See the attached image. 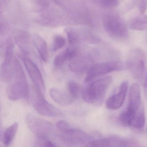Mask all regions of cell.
I'll use <instances>...</instances> for the list:
<instances>
[{
    "label": "cell",
    "instance_id": "22",
    "mask_svg": "<svg viewBox=\"0 0 147 147\" xmlns=\"http://www.w3.org/2000/svg\"><path fill=\"white\" fill-rule=\"evenodd\" d=\"M65 42L66 41L63 36L61 35H56L53 39V51H56L63 48L65 45Z\"/></svg>",
    "mask_w": 147,
    "mask_h": 147
},
{
    "label": "cell",
    "instance_id": "13",
    "mask_svg": "<svg viewBox=\"0 0 147 147\" xmlns=\"http://www.w3.org/2000/svg\"><path fill=\"white\" fill-rule=\"evenodd\" d=\"M128 88V82L125 81L121 85L117 93L108 98L106 102L107 108L111 110L119 109L122 106Z\"/></svg>",
    "mask_w": 147,
    "mask_h": 147
},
{
    "label": "cell",
    "instance_id": "20",
    "mask_svg": "<svg viewBox=\"0 0 147 147\" xmlns=\"http://www.w3.org/2000/svg\"><path fill=\"white\" fill-rule=\"evenodd\" d=\"M147 26V16L134 19L130 25L131 28L136 30H144Z\"/></svg>",
    "mask_w": 147,
    "mask_h": 147
},
{
    "label": "cell",
    "instance_id": "14",
    "mask_svg": "<svg viewBox=\"0 0 147 147\" xmlns=\"http://www.w3.org/2000/svg\"><path fill=\"white\" fill-rule=\"evenodd\" d=\"M49 93L53 99L59 105L68 106L73 102V98L70 94L57 88H52Z\"/></svg>",
    "mask_w": 147,
    "mask_h": 147
},
{
    "label": "cell",
    "instance_id": "7",
    "mask_svg": "<svg viewBox=\"0 0 147 147\" xmlns=\"http://www.w3.org/2000/svg\"><path fill=\"white\" fill-rule=\"evenodd\" d=\"M60 137L63 142L73 146L85 144V146L92 140V138L83 130L74 127L65 132H61Z\"/></svg>",
    "mask_w": 147,
    "mask_h": 147
},
{
    "label": "cell",
    "instance_id": "5",
    "mask_svg": "<svg viewBox=\"0 0 147 147\" xmlns=\"http://www.w3.org/2000/svg\"><path fill=\"white\" fill-rule=\"evenodd\" d=\"M122 68V64L118 61H108L93 64L87 71L85 82L90 83L97 78Z\"/></svg>",
    "mask_w": 147,
    "mask_h": 147
},
{
    "label": "cell",
    "instance_id": "6",
    "mask_svg": "<svg viewBox=\"0 0 147 147\" xmlns=\"http://www.w3.org/2000/svg\"><path fill=\"white\" fill-rule=\"evenodd\" d=\"M103 23L105 30L113 37L123 38L127 35V30L124 22L115 15H105L103 19Z\"/></svg>",
    "mask_w": 147,
    "mask_h": 147
},
{
    "label": "cell",
    "instance_id": "25",
    "mask_svg": "<svg viewBox=\"0 0 147 147\" xmlns=\"http://www.w3.org/2000/svg\"><path fill=\"white\" fill-rule=\"evenodd\" d=\"M57 127L61 132L67 131L73 127L71 124L64 121H59L57 123Z\"/></svg>",
    "mask_w": 147,
    "mask_h": 147
},
{
    "label": "cell",
    "instance_id": "1",
    "mask_svg": "<svg viewBox=\"0 0 147 147\" xmlns=\"http://www.w3.org/2000/svg\"><path fill=\"white\" fill-rule=\"evenodd\" d=\"M13 66V78L7 89L8 97L13 101L26 99L29 96V88L22 66L16 57Z\"/></svg>",
    "mask_w": 147,
    "mask_h": 147
},
{
    "label": "cell",
    "instance_id": "21",
    "mask_svg": "<svg viewBox=\"0 0 147 147\" xmlns=\"http://www.w3.org/2000/svg\"><path fill=\"white\" fill-rule=\"evenodd\" d=\"M68 89L69 94L72 98H78L80 93V87L78 83L74 82H70L68 83Z\"/></svg>",
    "mask_w": 147,
    "mask_h": 147
},
{
    "label": "cell",
    "instance_id": "19",
    "mask_svg": "<svg viewBox=\"0 0 147 147\" xmlns=\"http://www.w3.org/2000/svg\"><path fill=\"white\" fill-rule=\"evenodd\" d=\"M18 128V124L14 123L6 129L3 135V142L5 146L10 145L13 141Z\"/></svg>",
    "mask_w": 147,
    "mask_h": 147
},
{
    "label": "cell",
    "instance_id": "15",
    "mask_svg": "<svg viewBox=\"0 0 147 147\" xmlns=\"http://www.w3.org/2000/svg\"><path fill=\"white\" fill-rule=\"evenodd\" d=\"M145 122L146 118L144 106L141 105L133 117L129 127L136 131H142L145 126Z\"/></svg>",
    "mask_w": 147,
    "mask_h": 147
},
{
    "label": "cell",
    "instance_id": "2",
    "mask_svg": "<svg viewBox=\"0 0 147 147\" xmlns=\"http://www.w3.org/2000/svg\"><path fill=\"white\" fill-rule=\"evenodd\" d=\"M31 103L37 112L45 116L52 117H61L63 114L57 108L48 102L41 93L34 85L29 90Z\"/></svg>",
    "mask_w": 147,
    "mask_h": 147
},
{
    "label": "cell",
    "instance_id": "11",
    "mask_svg": "<svg viewBox=\"0 0 147 147\" xmlns=\"http://www.w3.org/2000/svg\"><path fill=\"white\" fill-rule=\"evenodd\" d=\"M69 67L72 72L82 73L87 71L93 65V59L89 55L78 53L69 59Z\"/></svg>",
    "mask_w": 147,
    "mask_h": 147
},
{
    "label": "cell",
    "instance_id": "3",
    "mask_svg": "<svg viewBox=\"0 0 147 147\" xmlns=\"http://www.w3.org/2000/svg\"><path fill=\"white\" fill-rule=\"evenodd\" d=\"M112 81L111 77H107L92 82L82 92L84 101L89 104H94L100 101L103 98Z\"/></svg>",
    "mask_w": 147,
    "mask_h": 147
},
{
    "label": "cell",
    "instance_id": "18",
    "mask_svg": "<svg viewBox=\"0 0 147 147\" xmlns=\"http://www.w3.org/2000/svg\"><path fill=\"white\" fill-rule=\"evenodd\" d=\"M34 42L41 59L45 62L48 61V51L46 42L38 35L34 36Z\"/></svg>",
    "mask_w": 147,
    "mask_h": 147
},
{
    "label": "cell",
    "instance_id": "23",
    "mask_svg": "<svg viewBox=\"0 0 147 147\" xmlns=\"http://www.w3.org/2000/svg\"><path fill=\"white\" fill-rule=\"evenodd\" d=\"M35 146L37 147H56L55 144L45 137H37L35 143Z\"/></svg>",
    "mask_w": 147,
    "mask_h": 147
},
{
    "label": "cell",
    "instance_id": "16",
    "mask_svg": "<svg viewBox=\"0 0 147 147\" xmlns=\"http://www.w3.org/2000/svg\"><path fill=\"white\" fill-rule=\"evenodd\" d=\"M78 51L75 47H70L58 54L54 60L53 64L56 68H59L63 65L67 60L74 57Z\"/></svg>",
    "mask_w": 147,
    "mask_h": 147
},
{
    "label": "cell",
    "instance_id": "8",
    "mask_svg": "<svg viewBox=\"0 0 147 147\" xmlns=\"http://www.w3.org/2000/svg\"><path fill=\"white\" fill-rule=\"evenodd\" d=\"M127 66L134 78H142L146 69V60L143 54L140 51L131 54L129 57Z\"/></svg>",
    "mask_w": 147,
    "mask_h": 147
},
{
    "label": "cell",
    "instance_id": "24",
    "mask_svg": "<svg viewBox=\"0 0 147 147\" xmlns=\"http://www.w3.org/2000/svg\"><path fill=\"white\" fill-rule=\"evenodd\" d=\"M69 41L71 44H75L79 41L78 35L73 30H68L66 32Z\"/></svg>",
    "mask_w": 147,
    "mask_h": 147
},
{
    "label": "cell",
    "instance_id": "27",
    "mask_svg": "<svg viewBox=\"0 0 147 147\" xmlns=\"http://www.w3.org/2000/svg\"><path fill=\"white\" fill-rule=\"evenodd\" d=\"M144 89L145 97L147 99V74L146 79H145V83H144Z\"/></svg>",
    "mask_w": 147,
    "mask_h": 147
},
{
    "label": "cell",
    "instance_id": "9",
    "mask_svg": "<svg viewBox=\"0 0 147 147\" xmlns=\"http://www.w3.org/2000/svg\"><path fill=\"white\" fill-rule=\"evenodd\" d=\"M14 58L13 45H8L4 60L0 66V79L3 82L9 83L12 80L13 74Z\"/></svg>",
    "mask_w": 147,
    "mask_h": 147
},
{
    "label": "cell",
    "instance_id": "26",
    "mask_svg": "<svg viewBox=\"0 0 147 147\" xmlns=\"http://www.w3.org/2000/svg\"><path fill=\"white\" fill-rule=\"evenodd\" d=\"M139 9L142 14H144L146 11L147 2L146 0H142L139 5Z\"/></svg>",
    "mask_w": 147,
    "mask_h": 147
},
{
    "label": "cell",
    "instance_id": "10",
    "mask_svg": "<svg viewBox=\"0 0 147 147\" xmlns=\"http://www.w3.org/2000/svg\"><path fill=\"white\" fill-rule=\"evenodd\" d=\"M23 63L34 86L43 94L45 91V85L40 70L37 66L30 59L22 58Z\"/></svg>",
    "mask_w": 147,
    "mask_h": 147
},
{
    "label": "cell",
    "instance_id": "12",
    "mask_svg": "<svg viewBox=\"0 0 147 147\" xmlns=\"http://www.w3.org/2000/svg\"><path fill=\"white\" fill-rule=\"evenodd\" d=\"M141 90L140 85L135 83L130 87L129 95L128 105L124 112L133 117L140 107Z\"/></svg>",
    "mask_w": 147,
    "mask_h": 147
},
{
    "label": "cell",
    "instance_id": "4",
    "mask_svg": "<svg viewBox=\"0 0 147 147\" xmlns=\"http://www.w3.org/2000/svg\"><path fill=\"white\" fill-rule=\"evenodd\" d=\"M26 122L28 129L37 137L47 138L54 133V126L52 123L32 114L27 115Z\"/></svg>",
    "mask_w": 147,
    "mask_h": 147
},
{
    "label": "cell",
    "instance_id": "17",
    "mask_svg": "<svg viewBox=\"0 0 147 147\" xmlns=\"http://www.w3.org/2000/svg\"><path fill=\"white\" fill-rule=\"evenodd\" d=\"M108 147L138 146V143L133 140H126L117 136L106 138Z\"/></svg>",
    "mask_w": 147,
    "mask_h": 147
}]
</instances>
